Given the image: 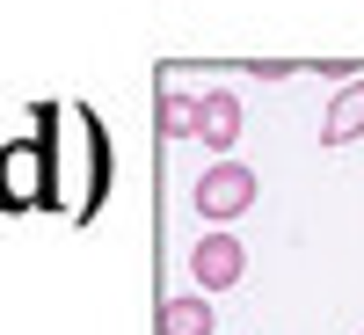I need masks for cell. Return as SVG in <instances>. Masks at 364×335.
Here are the masks:
<instances>
[{"label":"cell","instance_id":"5b68a950","mask_svg":"<svg viewBox=\"0 0 364 335\" xmlns=\"http://www.w3.org/2000/svg\"><path fill=\"white\" fill-rule=\"evenodd\" d=\"M161 335H219V314H211V299H204V292L161 299Z\"/></svg>","mask_w":364,"mask_h":335},{"label":"cell","instance_id":"277c9868","mask_svg":"<svg viewBox=\"0 0 364 335\" xmlns=\"http://www.w3.org/2000/svg\"><path fill=\"white\" fill-rule=\"evenodd\" d=\"M364 139V80H336V102L321 117V146H357Z\"/></svg>","mask_w":364,"mask_h":335},{"label":"cell","instance_id":"6da1fadb","mask_svg":"<svg viewBox=\"0 0 364 335\" xmlns=\"http://www.w3.org/2000/svg\"><path fill=\"white\" fill-rule=\"evenodd\" d=\"M255 197H262L255 168H248V161H233V154H219V161L197 175V190H190L197 219H211V226H233V219H240V211H248Z\"/></svg>","mask_w":364,"mask_h":335},{"label":"cell","instance_id":"8992f818","mask_svg":"<svg viewBox=\"0 0 364 335\" xmlns=\"http://www.w3.org/2000/svg\"><path fill=\"white\" fill-rule=\"evenodd\" d=\"M161 132L168 139H197V95L190 87H161Z\"/></svg>","mask_w":364,"mask_h":335},{"label":"cell","instance_id":"3957f363","mask_svg":"<svg viewBox=\"0 0 364 335\" xmlns=\"http://www.w3.org/2000/svg\"><path fill=\"white\" fill-rule=\"evenodd\" d=\"M197 139L211 146V154H233V139H240V95H233V87L197 95Z\"/></svg>","mask_w":364,"mask_h":335},{"label":"cell","instance_id":"7a4b0ae2","mask_svg":"<svg viewBox=\"0 0 364 335\" xmlns=\"http://www.w3.org/2000/svg\"><path fill=\"white\" fill-rule=\"evenodd\" d=\"M240 277H248V248H240V240L219 226V233H204L197 248H190V285L211 299V292H233Z\"/></svg>","mask_w":364,"mask_h":335}]
</instances>
